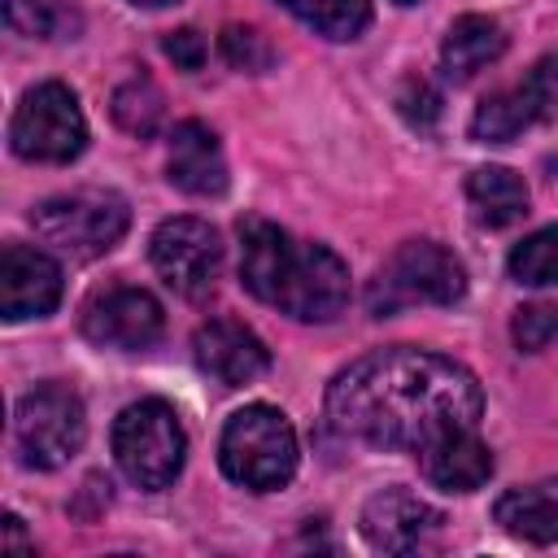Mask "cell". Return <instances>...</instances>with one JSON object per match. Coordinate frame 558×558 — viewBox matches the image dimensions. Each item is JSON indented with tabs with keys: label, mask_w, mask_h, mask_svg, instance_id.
Wrapping results in <instances>:
<instances>
[{
	"label": "cell",
	"mask_w": 558,
	"mask_h": 558,
	"mask_svg": "<svg viewBox=\"0 0 558 558\" xmlns=\"http://www.w3.org/2000/svg\"><path fill=\"white\" fill-rule=\"evenodd\" d=\"M510 336L523 353H541L545 344L558 340V305L554 301H532L523 310H514V323H510Z\"/></svg>",
	"instance_id": "25"
},
{
	"label": "cell",
	"mask_w": 558,
	"mask_h": 558,
	"mask_svg": "<svg viewBox=\"0 0 558 558\" xmlns=\"http://www.w3.org/2000/svg\"><path fill=\"white\" fill-rule=\"evenodd\" d=\"M126 201L118 192H100V187H78V192H65V196H48L35 205L31 214V227L35 235L65 253V257H100L109 253L122 231H126Z\"/></svg>",
	"instance_id": "5"
},
{
	"label": "cell",
	"mask_w": 558,
	"mask_h": 558,
	"mask_svg": "<svg viewBox=\"0 0 558 558\" xmlns=\"http://www.w3.org/2000/svg\"><path fill=\"white\" fill-rule=\"evenodd\" d=\"M4 549H31V541H26V532H22V519H17V514H9V519H4Z\"/></svg>",
	"instance_id": "29"
},
{
	"label": "cell",
	"mask_w": 558,
	"mask_h": 558,
	"mask_svg": "<svg viewBox=\"0 0 558 558\" xmlns=\"http://www.w3.org/2000/svg\"><path fill=\"white\" fill-rule=\"evenodd\" d=\"M493 519L519 541H532V545L558 541V480H541V484L501 493L493 506Z\"/></svg>",
	"instance_id": "17"
},
{
	"label": "cell",
	"mask_w": 558,
	"mask_h": 558,
	"mask_svg": "<svg viewBox=\"0 0 558 558\" xmlns=\"http://www.w3.org/2000/svg\"><path fill=\"white\" fill-rule=\"evenodd\" d=\"M510 275H514L519 283H532V288L558 283V222H554V227H541V231H532L523 244H514V253H510Z\"/></svg>",
	"instance_id": "24"
},
{
	"label": "cell",
	"mask_w": 558,
	"mask_h": 558,
	"mask_svg": "<svg viewBox=\"0 0 558 558\" xmlns=\"http://www.w3.org/2000/svg\"><path fill=\"white\" fill-rule=\"evenodd\" d=\"M397 105H401V113H405L414 126H432L436 113H440V96H436V87L423 83V78H410V83L401 87Z\"/></svg>",
	"instance_id": "27"
},
{
	"label": "cell",
	"mask_w": 558,
	"mask_h": 558,
	"mask_svg": "<svg viewBox=\"0 0 558 558\" xmlns=\"http://www.w3.org/2000/svg\"><path fill=\"white\" fill-rule=\"evenodd\" d=\"M279 4L327 39H353L371 22V0H279Z\"/></svg>",
	"instance_id": "21"
},
{
	"label": "cell",
	"mask_w": 558,
	"mask_h": 558,
	"mask_svg": "<svg viewBox=\"0 0 558 558\" xmlns=\"http://www.w3.org/2000/svg\"><path fill=\"white\" fill-rule=\"evenodd\" d=\"M166 170H170V183L192 196H218L227 187V157L218 135L205 122H179L170 131Z\"/></svg>",
	"instance_id": "16"
},
{
	"label": "cell",
	"mask_w": 558,
	"mask_h": 558,
	"mask_svg": "<svg viewBox=\"0 0 558 558\" xmlns=\"http://www.w3.org/2000/svg\"><path fill=\"white\" fill-rule=\"evenodd\" d=\"M161 327H166V314H161L157 296L144 288L118 283V288L96 292L83 305V336L100 349H122V353L148 349L161 340Z\"/></svg>",
	"instance_id": "11"
},
{
	"label": "cell",
	"mask_w": 558,
	"mask_h": 558,
	"mask_svg": "<svg viewBox=\"0 0 558 558\" xmlns=\"http://www.w3.org/2000/svg\"><path fill=\"white\" fill-rule=\"evenodd\" d=\"M440 514L410 488H384L362 506V536L379 554H414L440 536Z\"/></svg>",
	"instance_id": "12"
},
{
	"label": "cell",
	"mask_w": 558,
	"mask_h": 558,
	"mask_svg": "<svg viewBox=\"0 0 558 558\" xmlns=\"http://www.w3.org/2000/svg\"><path fill=\"white\" fill-rule=\"evenodd\" d=\"M192 357L222 388H244V384L262 379L266 366H270V353L257 340V331H248L235 318H209L192 336Z\"/></svg>",
	"instance_id": "14"
},
{
	"label": "cell",
	"mask_w": 558,
	"mask_h": 558,
	"mask_svg": "<svg viewBox=\"0 0 558 558\" xmlns=\"http://www.w3.org/2000/svg\"><path fill=\"white\" fill-rule=\"evenodd\" d=\"M4 22L31 39H65L78 26L65 0H4Z\"/></svg>",
	"instance_id": "23"
},
{
	"label": "cell",
	"mask_w": 558,
	"mask_h": 558,
	"mask_svg": "<svg viewBox=\"0 0 558 558\" xmlns=\"http://www.w3.org/2000/svg\"><path fill=\"white\" fill-rule=\"evenodd\" d=\"M131 4H144V9H161V4H174V0H131Z\"/></svg>",
	"instance_id": "30"
},
{
	"label": "cell",
	"mask_w": 558,
	"mask_h": 558,
	"mask_svg": "<svg viewBox=\"0 0 558 558\" xmlns=\"http://www.w3.org/2000/svg\"><path fill=\"white\" fill-rule=\"evenodd\" d=\"M466 292V270L462 262L436 244V240H405L371 279L366 288V310L375 318L401 314L410 305H453Z\"/></svg>",
	"instance_id": "2"
},
{
	"label": "cell",
	"mask_w": 558,
	"mask_h": 558,
	"mask_svg": "<svg viewBox=\"0 0 558 558\" xmlns=\"http://www.w3.org/2000/svg\"><path fill=\"white\" fill-rule=\"evenodd\" d=\"M501 52H506L501 26L493 17H484V13H466V17H458L449 26V35L440 44V65H445L449 78L466 83L471 74H480L484 65H493Z\"/></svg>",
	"instance_id": "18"
},
{
	"label": "cell",
	"mask_w": 558,
	"mask_h": 558,
	"mask_svg": "<svg viewBox=\"0 0 558 558\" xmlns=\"http://www.w3.org/2000/svg\"><path fill=\"white\" fill-rule=\"evenodd\" d=\"M292 248V235L266 218H244L240 222V279L257 301H270L275 275Z\"/></svg>",
	"instance_id": "20"
},
{
	"label": "cell",
	"mask_w": 558,
	"mask_h": 558,
	"mask_svg": "<svg viewBox=\"0 0 558 558\" xmlns=\"http://www.w3.org/2000/svg\"><path fill=\"white\" fill-rule=\"evenodd\" d=\"M183 453H187V436L179 414L166 401L157 397L131 401L113 418V458L135 488L144 493L170 488L183 471Z\"/></svg>",
	"instance_id": "4"
},
{
	"label": "cell",
	"mask_w": 558,
	"mask_h": 558,
	"mask_svg": "<svg viewBox=\"0 0 558 558\" xmlns=\"http://www.w3.org/2000/svg\"><path fill=\"white\" fill-rule=\"evenodd\" d=\"M222 57H227V65L248 70V74H262L275 65V48L253 26H227L222 31Z\"/></svg>",
	"instance_id": "26"
},
{
	"label": "cell",
	"mask_w": 558,
	"mask_h": 558,
	"mask_svg": "<svg viewBox=\"0 0 558 558\" xmlns=\"http://www.w3.org/2000/svg\"><path fill=\"white\" fill-rule=\"evenodd\" d=\"M466 201H471V218L480 227H510L527 214V187L514 170L506 166H480L466 179Z\"/></svg>",
	"instance_id": "19"
},
{
	"label": "cell",
	"mask_w": 558,
	"mask_h": 558,
	"mask_svg": "<svg viewBox=\"0 0 558 558\" xmlns=\"http://www.w3.org/2000/svg\"><path fill=\"white\" fill-rule=\"evenodd\" d=\"M266 305H279L301 323H331L349 305V266L327 244L292 240Z\"/></svg>",
	"instance_id": "8"
},
{
	"label": "cell",
	"mask_w": 558,
	"mask_h": 558,
	"mask_svg": "<svg viewBox=\"0 0 558 558\" xmlns=\"http://www.w3.org/2000/svg\"><path fill=\"white\" fill-rule=\"evenodd\" d=\"M61 301V266L31 244H9L0 253V314L9 323L44 318Z\"/></svg>",
	"instance_id": "13"
},
{
	"label": "cell",
	"mask_w": 558,
	"mask_h": 558,
	"mask_svg": "<svg viewBox=\"0 0 558 558\" xmlns=\"http://www.w3.org/2000/svg\"><path fill=\"white\" fill-rule=\"evenodd\" d=\"M13 436H17L26 466L52 471L70 462L87 436V414H83L78 392H70L65 384L31 388L13 410Z\"/></svg>",
	"instance_id": "7"
},
{
	"label": "cell",
	"mask_w": 558,
	"mask_h": 558,
	"mask_svg": "<svg viewBox=\"0 0 558 558\" xmlns=\"http://www.w3.org/2000/svg\"><path fill=\"white\" fill-rule=\"evenodd\" d=\"M484 414L480 379L432 349H375L327 384V418L340 436L379 449H423L427 440L475 427Z\"/></svg>",
	"instance_id": "1"
},
{
	"label": "cell",
	"mask_w": 558,
	"mask_h": 558,
	"mask_svg": "<svg viewBox=\"0 0 558 558\" xmlns=\"http://www.w3.org/2000/svg\"><path fill=\"white\" fill-rule=\"evenodd\" d=\"M549 118H558V52L541 57L514 87L484 96L471 118V135L480 144H510L514 135Z\"/></svg>",
	"instance_id": "10"
},
{
	"label": "cell",
	"mask_w": 558,
	"mask_h": 558,
	"mask_svg": "<svg viewBox=\"0 0 558 558\" xmlns=\"http://www.w3.org/2000/svg\"><path fill=\"white\" fill-rule=\"evenodd\" d=\"M161 48H166V57H170L179 70H201V65H205V39H201V31H192V26L170 31V35L161 39Z\"/></svg>",
	"instance_id": "28"
},
{
	"label": "cell",
	"mask_w": 558,
	"mask_h": 558,
	"mask_svg": "<svg viewBox=\"0 0 558 558\" xmlns=\"http://www.w3.org/2000/svg\"><path fill=\"white\" fill-rule=\"evenodd\" d=\"M148 257H153V270L161 275V283L170 292L196 301L214 288V279L222 270V240L201 218H166L153 231Z\"/></svg>",
	"instance_id": "9"
},
{
	"label": "cell",
	"mask_w": 558,
	"mask_h": 558,
	"mask_svg": "<svg viewBox=\"0 0 558 558\" xmlns=\"http://www.w3.org/2000/svg\"><path fill=\"white\" fill-rule=\"evenodd\" d=\"M161 113H166V105H161V92H157V83H153L148 74H135V78H126V83L113 92V122H118L122 131L140 135V140L157 131Z\"/></svg>",
	"instance_id": "22"
},
{
	"label": "cell",
	"mask_w": 558,
	"mask_h": 558,
	"mask_svg": "<svg viewBox=\"0 0 558 558\" xmlns=\"http://www.w3.org/2000/svg\"><path fill=\"white\" fill-rule=\"evenodd\" d=\"M418 466H423L427 484H436L445 493H475L493 475V449L480 440L475 427H458V432L427 440L418 449Z\"/></svg>",
	"instance_id": "15"
},
{
	"label": "cell",
	"mask_w": 558,
	"mask_h": 558,
	"mask_svg": "<svg viewBox=\"0 0 558 558\" xmlns=\"http://www.w3.org/2000/svg\"><path fill=\"white\" fill-rule=\"evenodd\" d=\"M218 462L227 480L270 493L292 480L296 471V432L283 410L275 405H244L227 418L222 440H218Z\"/></svg>",
	"instance_id": "3"
},
{
	"label": "cell",
	"mask_w": 558,
	"mask_h": 558,
	"mask_svg": "<svg viewBox=\"0 0 558 558\" xmlns=\"http://www.w3.org/2000/svg\"><path fill=\"white\" fill-rule=\"evenodd\" d=\"M9 144L26 161H74L87 144V118L78 109V96L65 83L31 87L9 122Z\"/></svg>",
	"instance_id": "6"
},
{
	"label": "cell",
	"mask_w": 558,
	"mask_h": 558,
	"mask_svg": "<svg viewBox=\"0 0 558 558\" xmlns=\"http://www.w3.org/2000/svg\"><path fill=\"white\" fill-rule=\"evenodd\" d=\"M397 4H414V0H397Z\"/></svg>",
	"instance_id": "31"
}]
</instances>
